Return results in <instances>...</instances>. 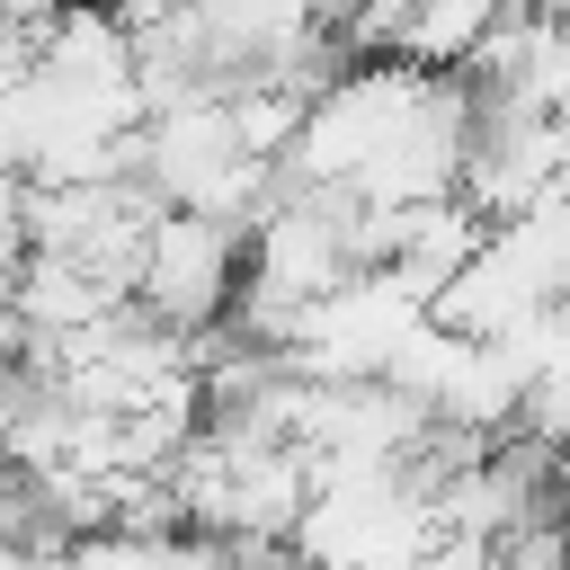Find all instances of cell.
<instances>
[{
  "instance_id": "6da1fadb",
  "label": "cell",
  "mask_w": 570,
  "mask_h": 570,
  "mask_svg": "<svg viewBox=\"0 0 570 570\" xmlns=\"http://www.w3.org/2000/svg\"><path fill=\"white\" fill-rule=\"evenodd\" d=\"M240 276H249V232L223 223V214H187V205H169V214L151 223L134 303H142L160 330L214 347L223 321H232V303H240Z\"/></svg>"
},
{
  "instance_id": "7a4b0ae2",
  "label": "cell",
  "mask_w": 570,
  "mask_h": 570,
  "mask_svg": "<svg viewBox=\"0 0 570 570\" xmlns=\"http://www.w3.org/2000/svg\"><path fill=\"white\" fill-rule=\"evenodd\" d=\"M178 543L187 534H125V525H98L62 552V570H178Z\"/></svg>"
}]
</instances>
